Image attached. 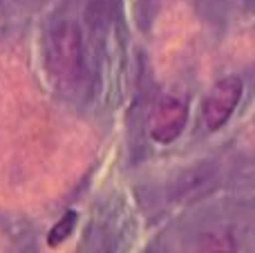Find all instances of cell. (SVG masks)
<instances>
[{
    "label": "cell",
    "mask_w": 255,
    "mask_h": 253,
    "mask_svg": "<svg viewBox=\"0 0 255 253\" xmlns=\"http://www.w3.org/2000/svg\"><path fill=\"white\" fill-rule=\"evenodd\" d=\"M186 126V106L177 99H163L150 117V134L154 141L168 143L179 137Z\"/></svg>",
    "instance_id": "cell-2"
},
{
    "label": "cell",
    "mask_w": 255,
    "mask_h": 253,
    "mask_svg": "<svg viewBox=\"0 0 255 253\" xmlns=\"http://www.w3.org/2000/svg\"><path fill=\"white\" fill-rule=\"evenodd\" d=\"M240 94H242V81L235 79V76L222 79L211 90V94L206 97V103H204V121H206L208 128L217 130L220 126L226 124V119L238 106Z\"/></svg>",
    "instance_id": "cell-1"
},
{
    "label": "cell",
    "mask_w": 255,
    "mask_h": 253,
    "mask_svg": "<svg viewBox=\"0 0 255 253\" xmlns=\"http://www.w3.org/2000/svg\"><path fill=\"white\" fill-rule=\"evenodd\" d=\"M74 224H76V215L70 211V213H65V218H63L61 222H58L56 227L52 229V233H49V245H52V247H56L58 242H63V240H65V238L72 233V229H74Z\"/></svg>",
    "instance_id": "cell-3"
}]
</instances>
